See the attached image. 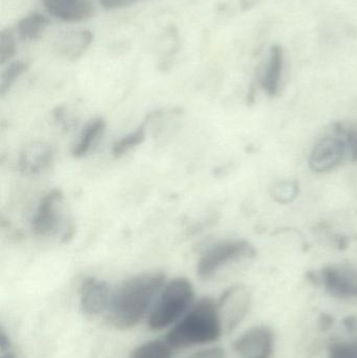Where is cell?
<instances>
[{
	"label": "cell",
	"mask_w": 357,
	"mask_h": 358,
	"mask_svg": "<svg viewBox=\"0 0 357 358\" xmlns=\"http://www.w3.org/2000/svg\"><path fill=\"white\" fill-rule=\"evenodd\" d=\"M167 283L165 273L148 271L128 278L113 288L106 313L108 324L121 331L138 327L147 320L157 296Z\"/></svg>",
	"instance_id": "1"
},
{
	"label": "cell",
	"mask_w": 357,
	"mask_h": 358,
	"mask_svg": "<svg viewBox=\"0 0 357 358\" xmlns=\"http://www.w3.org/2000/svg\"><path fill=\"white\" fill-rule=\"evenodd\" d=\"M222 334L224 332L217 300L205 296L195 301L163 338L174 351H180L213 344Z\"/></svg>",
	"instance_id": "2"
},
{
	"label": "cell",
	"mask_w": 357,
	"mask_h": 358,
	"mask_svg": "<svg viewBox=\"0 0 357 358\" xmlns=\"http://www.w3.org/2000/svg\"><path fill=\"white\" fill-rule=\"evenodd\" d=\"M192 282L184 277L167 281L147 317V327L153 332L173 327L195 303Z\"/></svg>",
	"instance_id": "3"
},
{
	"label": "cell",
	"mask_w": 357,
	"mask_h": 358,
	"mask_svg": "<svg viewBox=\"0 0 357 358\" xmlns=\"http://www.w3.org/2000/svg\"><path fill=\"white\" fill-rule=\"evenodd\" d=\"M64 196L58 189L48 191L38 202L31 220V229L38 237H54L59 234L62 238L69 237L71 227L67 225L63 210Z\"/></svg>",
	"instance_id": "4"
},
{
	"label": "cell",
	"mask_w": 357,
	"mask_h": 358,
	"mask_svg": "<svg viewBox=\"0 0 357 358\" xmlns=\"http://www.w3.org/2000/svg\"><path fill=\"white\" fill-rule=\"evenodd\" d=\"M249 252L251 248L247 242L240 240L219 242L201 255L197 262V275L203 280L212 279L224 267L242 260Z\"/></svg>",
	"instance_id": "5"
},
{
	"label": "cell",
	"mask_w": 357,
	"mask_h": 358,
	"mask_svg": "<svg viewBox=\"0 0 357 358\" xmlns=\"http://www.w3.org/2000/svg\"><path fill=\"white\" fill-rule=\"evenodd\" d=\"M350 157L347 131L335 132L321 138L312 149L309 165L316 172H328Z\"/></svg>",
	"instance_id": "6"
},
{
	"label": "cell",
	"mask_w": 357,
	"mask_h": 358,
	"mask_svg": "<svg viewBox=\"0 0 357 358\" xmlns=\"http://www.w3.org/2000/svg\"><path fill=\"white\" fill-rule=\"evenodd\" d=\"M113 288L105 280L85 278L80 285L79 308L85 317L106 315L112 298Z\"/></svg>",
	"instance_id": "7"
},
{
	"label": "cell",
	"mask_w": 357,
	"mask_h": 358,
	"mask_svg": "<svg viewBox=\"0 0 357 358\" xmlns=\"http://www.w3.org/2000/svg\"><path fill=\"white\" fill-rule=\"evenodd\" d=\"M251 298L245 287L228 288L217 300L218 310L226 334H231L249 313Z\"/></svg>",
	"instance_id": "8"
},
{
	"label": "cell",
	"mask_w": 357,
	"mask_h": 358,
	"mask_svg": "<svg viewBox=\"0 0 357 358\" xmlns=\"http://www.w3.org/2000/svg\"><path fill=\"white\" fill-rule=\"evenodd\" d=\"M275 334L268 326H256L236 338L233 348L240 358H272Z\"/></svg>",
	"instance_id": "9"
},
{
	"label": "cell",
	"mask_w": 357,
	"mask_h": 358,
	"mask_svg": "<svg viewBox=\"0 0 357 358\" xmlns=\"http://www.w3.org/2000/svg\"><path fill=\"white\" fill-rule=\"evenodd\" d=\"M323 286L333 298L357 300V271L350 267H329L321 275Z\"/></svg>",
	"instance_id": "10"
},
{
	"label": "cell",
	"mask_w": 357,
	"mask_h": 358,
	"mask_svg": "<svg viewBox=\"0 0 357 358\" xmlns=\"http://www.w3.org/2000/svg\"><path fill=\"white\" fill-rule=\"evenodd\" d=\"M50 16L64 22H81L92 18L96 12L94 0H42Z\"/></svg>",
	"instance_id": "11"
},
{
	"label": "cell",
	"mask_w": 357,
	"mask_h": 358,
	"mask_svg": "<svg viewBox=\"0 0 357 358\" xmlns=\"http://www.w3.org/2000/svg\"><path fill=\"white\" fill-rule=\"evenodd\" d=\"M52 146L44 143H34L25 147L18 159L19 170L25 176H37L48 170L54 163Z\"/></svg>",
	"instance_id": "12"
},
{
	"label": "cell",
	"mask_w": 357,
	"mask_h": 358,
	"mask_svg": "<svg viewBox=\"0 0 357 358\" xmlns=\"http://www.w3.org/2000/svg\"><path fill=\"white\" fill-rule=\"evenodd\" d=\"M94 42V33L89 29L67 31L62 34L54 43V50L59 56L69 61L81 58Z\"/></svg>",
	"instance_id": "13"
},
{
	"label": "cell",
	"mask_w": 357,
	"mask_h": 358,
	"mask_svg": "<svg viewBox=\"0 0 357 358\" xmlns=\"http://www.w3.org/2000/svg\"><path fill=\"white\" fill-rule=\"evenodd\" d=\"M106 127V122L102 117H96L88 122L80 132L77 142L71 149L73 157L75 159H82L89 155L102 140Z\"/></svg>",
	"instance_id": "14"
},
{
	"label": "cell",
	"mask_w": 357,
	"mask_h": 358,
	"mask_svg": "<svg viewBox=\"0 0 357 358\" xmlns=\"http://www.w3.org/2000/svg\"><path fill=\"white\" fill-rule=\"evenodd\" d=\"M282 52L278 46H274L268 52V58L264 60L259 71V80L264 90L274 94L278 90L282 75Z\"/></svg>",
	"instance_id": "15"
},
{
	"label": "cell",
	"mask_w": 357,
	"mask_h": 358,
	"mask_svg": "<svg viewBox=\"0 0 357 358\" xmlns=\"http://www.w3.org/2000/svg\"><path fill=\"white\" fill-rule=\"evenodd\" d=\"M50 20L45 15L33 13L23 17L17 24V33L22 41H36L41 37Z\"/></svg>",
	"instance_id": "16"
},
{
	"label": "cell",
	"mask_w": 357,
	"mask_h": 358,
	"mask_svg": "<svg viewBox=\"0 0 357 358\" xmlns=\"http://www.w3.org/2000/svg\"><path fill=\"white\" fill-rule=\"evenodd\" d=\"M173 352V349L163 338L138 345L130 353L129 358H172Z\"/></svg>",
	"instance_id": "17"
},
{
	"label": "cell",
	"mask_w": 357,
	"mask_h": 358,
	"mask_svg": "<svg viewBox=\"0 0 357 358\" xmlns=\"http://www.w3.org/2000/svg\"><path fill=\"white\" fill-rule=\"evenodd\" d=\"M146 134V124H143L140 127L128 132L127 134L115 141V144L112 145V155L115 157H122L131 152L144 142Z\"/></svg>",
	"instance_id": "18"
},
{
	"label": "cell",
	"mask_w": 357,
	"mask_h": 358,
	"mask_svg": "<svg viewBox=\"0 0 357 358\" xmlns=\"http://www.w3.org/2000/svg\"><path fill=\"white\" fill-rule=\"evenodd\" d=\"M29 65L24 61H14L10 63L8 66L4 69L0 79V92L6 94L10 88L14 86L19 78L22 77L23 73H27Z\"/></svg>",
	"instance_id": "19"
},
{
	"label": "cell",
	"mask_w": 357,
	"mask_h": 358,
	"mask_svg": "<svg viewBox=\"0 0 357 358\" xmlns=\"http://www.w3.org/2000/svg\"><path fill=\"white\" fill-rule=\"evenodd\" d=\"M17 52L16 40L12 29H4L0 31V64L12 60Z\"/></svg>",
	"instance_id": "20"
},
{
	"label": "cell",
	"mask_w": 357,
	"mask_h": 358,
	"mask_svg": "<svg viewBox=\"0 0 357 358\" xmlns=\"http://www.w3.org/2000/svg\"><path fill=\"white\" fill-rule=\"evenodd\" d=\"M328 358H357V336L333 343L329 349Z\"/></svg>",
	"instance_id": "21"
},
{
	"label": "cell",
	"mask_w": 357,
	"mask_h": 358,
	"mask_svg": "<svg viewBox=\"0 0 357 358\" xmlns=\"http://www.w3.org/2000/svg\"><path fill=\"white\" fill-rule=\"evenodd\" d=\"M297 185L291 181H283L275 187L274 196L278 201L289 202L297 195Z\"/></svg>",
	"instance_id": "22"
},
{
	"label": "cell",
	"mask_w": 357,
	"mask_h": 358,
	"mask_svg": "<svg viewBox=\"0 0 357 358\" xmlns=\"http://www.w3.org/2000/svg\"><path fill=\"white\" fill-rule=\"evenodd\" d=\"M143 1H146V0H99L101 6L105 10H121V8H130V6Z\"/></svg>",
	"instance_id": "23"
},
{
	"label": "cell",
	"mask_w": 357,
	"mask_h": 358,
	"mask_svg": "<svg viewBox=\"0 0 357 358\" xmlns=\"http://www.w3.org/2000/svg\"><path fill=\"white\" fill-rule=\"evenodd\" d=\"M184 358H226V351L220 347H210L192 353Z\"/></svg>",
	"instance_id": "24"
},
{
	"label": "cell",
	"mask_w": 357,
	"mask_h": 358,
	"mask_svg": "<svg viewBox=\"0 0 357 358\" xmlns=\"http://www.w3.org/2000/svg\"><path fill=\"white\" fill-rule=\"evenodd\" d=\"M242 10H249L259 4L260 0H239Z\"/></svg>",
	"instance_id": "25"
},
{
	"label": "cell",
	"mask_w": 357,
	"mask_h": 358,
	"mask_svg": "<svg viewBox=\"0 0 357 358\" xmlns=\"http://www.w3.org/2000/svg\"><path fill=\"white\" fill-rule=\"evenodd\" d=\"M1 358H16V355L13 352L12 349H8V350L1 351Z\"/></svg>",
	"instance_id": "26"
}]
</instances>
